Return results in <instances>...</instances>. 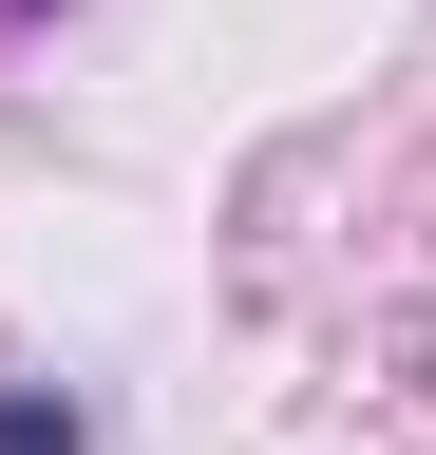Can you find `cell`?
I'll return each mask as SVG.
<instances>
[{"label": "cell", "instance_id": "1", "mask_svg": "<svg viewBox=\"0 0 436 455\" xmlns=\"http://www.w3.org/2000/svg\"><path fill=\"white\" fill-rule=\"evenodd\" d=\"M0 455H76V398H0Z\"/></svg>", "mask_w": 436, "mask_h": 455}]
</instances>
